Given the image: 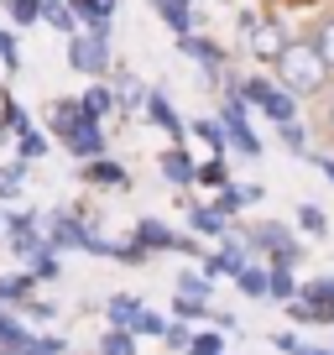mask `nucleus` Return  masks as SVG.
<instances>
[{
  "instance_id": "nucleus-56",
  "label": "nucleus",
  "mask_w": 334,
  "mask_h": 355,
  "mask_svg": "<svg viewBox=\"0 0 334 355\" xmlns=\"http://www.w3.org/2000/svg\"><path fill=\"white\" fill-rule=\"evenodd\" d=\"M329 350H334V345H329Z\"/></svg>"
},
{
  "instance_id": "nucleus-46",
  "label": "nucleus",
  "mask_w": 334,
  "mask_h": 355,
  "mask_svg": "<svg viewBox=\"0 0 334 355\" xmlns=\"http://www.w3.org/2000/svg\"><path fill=\"white\" fill-rule=\"evenodd\" d=\"M282 309H288V319H292V324H319V313H313V303H303V298H288V303H282Z\"/></svg>"
},
{
  "instance_id": "nucleus-28",
  "label": "nucleus",
  "mask_w": 334,
  "mask_h": 355,
  "mask_svg": "<svg viewBox=\"0 0 334 355\" xmlns=\"http://www.w3.org/2000/svg\"><path fill=\"white\" fill-rule=\"evenodd\" d=\"M42 21L53 26V32H63V37L84 32V21H78V11H73V6H68V0H63V6H47V11H42Z\"/></svg>"
},
{
  "instance_id": "nucleus-29",
  "label": "nucleus",
  "mask_w": 334,
  "mask_h": 355,
  "mask_svg": "<svg viewBox=\"0 0 334 355\" xmlns=\"http://www.w3.org/2000/svg\"><path fill=\"white\" fill-rule=\"evenodd\" d=\"M173 293H183V298H214V277H204V272H178V282H173Z\"/></svg>"
},
{
  "instance_id": "nucleus-16",
  "label": "nucleus",
  "mask_w": 334,
  "mask_h": 355,
  "mask_svg": "<svg viewBox=\"0 0 334 355\" xmlns=\"http://www.w3.org/2000/svg\"><path fill=\"white\" fill-rule=\"evenodd\" d=\"M183 209H188V230H193V235H209V241H220V235L230 230V220H225L214 204H193V199H183Z\"/></svg>"
},
{
  "instance_id": "nucleus-34",
  "label": "nucleus",
  "mask_w": 334,
  "mask_h": 355,
  "mask_svg": "<svg viewBox=\"0 0 334 355\" xmlns=\"http://www.w3.org/2000/svg\"><path fill=\"white\" fill-rule=\"evenodd\" d=\"M100 355H136V334L131 329H105L100 334Z\"/></svg>"
},
{
  "instance_id": "nucleus-13",
  "label": "nucleus",
  "mask_w": 334,
  "mask_h": 355,
  "mask_svg": "<svg viewBox=\"0 0 334 355\" xmlns=\"http://www.w3.org/2000/svg\"><path fill=\"white\" fill-rule=\"evenodd\" d=\"M188 136L204 146L209 157H230V136H225V125H220V115H199V121H188Z\"/></svg>"
},
{
  "instance_id": "nucleus-26",
  "label": "nucleus",
  "mask_w": 334,
  "mask_h": 355,
  "mask_svg": "<svg viewBox=\"0 0 334 355\" xmlns=\"http://www.w3.org/2000/svg\"><path fill=\"white\" fill-rule=\"evenodd\" d=\"M47 152H53V136H47V131H37V125L16 136V157H21V162H42Z\"/></svg>"
},
{
  "instance_id": "nucleus-47",
  "label": "nucleus",
  "mask_w": 334,
  "mask_h": 355,
  "mask_svg": "<svg viewBox=\"0 0 334 355\" xmlns=\"http://www.w3.org/2000/svg\"><path fill=\"white\" fill-rule=\"evenodd\" d=\"M209 319H214V329H220V334H235V329H240V319H235L230 309H209Z\"/></svg>"
},
{
  "instance_id": "nucleus-44",
  "label": "nucleus",
  "mask_w": 334,
  "mask_h": 355,
  "mask_svg": "<svg viewBox=\"0 0 334 355\" xmlns=\"http://www.w3.org/2000/svg\"><path fill=\"white\" fill-rule=\"evenodd\" d=\"M272 345H277L282 355H313V345H303L292 329H277V334H272Z\"/></svg>"
},
{
  "instance_id": "nucleus-33",
  "label": "nucleus",
  "mask_w": 334,
  "mask_h": 355,
  "mask_svg": "<svg viewBox=\"0 0 334 355\" xmlns=\"http://www.w3.org/2000/svg\"><path fill=\"white\" fill-rule=\"evenodd\" d=\"M267 298H277V303H288V298H298V277H292V266H272V282H267Z\"/></svg>"
},
{
  "instance_id": "nucleus-5",
  "label": "nucleus",
  "mask_w": 334,
  "mask_h": 355,
  "mask_svg": "<svg viewBox=\"0 0 334 355\" xmlns=\"http://www.w3.org/2000/svg\"><path fill=\"white\" fill-rule=\"evenodd\" d=\"M68 68H73L78 78H110L115 58H110V42L94 32H73L68 37Z\"/></svg>"
},
{
  "instance_id": "nucleus-48",
  "label": "nucleus",
  "mask_w": 334,
  "mask_h": 355,
  "mask_svg": "<svg viewBox=\"0 0 334 355\" xmlns=\"http://www.w3.org/2000/svg\"><path fill=\"white\" fill-rule=\"evenodd\" d=\"M319 125H324V136L334 141V84H329V94H324V115H319Z\"/></svg>"
},
{
  "instance_id": "nucleus-6",
  "label": "nucleus",
  "mask_w": 334,
  "mask_h": 355,
  "mask_svg": "<svg viewBox=\"0 0 334 355\" xmlns=\"http://www.w3.org/2000/svg\"><path fill=\"white\" fill-rule=\"evenodd\" d=\"M214 115H220L225 136H230V152H240V157H261V136L251 131V121H245V100H240V94H220Z\"/></svg>"
},
{
  "instance_id": "nucleus-2",
  "label": "nucleus",
  "mask_w": 334,
  "mask_h": 355,
  "mask_svg": "<svg viewBox=\"0 0 334 355\" xmlns=\"http://www.w3.org/2000/svg\"><path fill=\"white\" fill-rule=\"evenodd\" d=\"M292 26L282 21V16H272V11H240V42H245V53L256 58V63H277L282 53H288V42H292Z\"/></svg>"
},
{
  "instance_id": "nucleus-9",
  "label": "nucleus",
  "mask_w": 334,
  "mask_h": 355,
  "mask_svg": "<svg viewBox=\"0 0 334 355\" xmlns=\"http://www.w3.org/2000/svg\"><path fill=\"white\" fill-rule=\"evenodd\" d=\"M63 146L78 157V162H89V157H105V152H110V136H105V121H89V115H84V121H78L73 131L63 136Z\"/></svg>"
},
{
  "instance_id": "nucleus-39",
  "label": "nucleus",
  "mask_w": 334,
  "mask_h": 355,
  "mask_svg": "<svg viewBox=\"0 0 334 355\" xmlns=\"http://www.w3.org/2000/svg\"><path fill=\"white\" fill-rule=\"evenodd\" d=\"M115 261H125V266H146V261H152V251H146L136 235H125V241H115Z\"/></svg>"
},
{
  "instance_id": "nucleus-12",
  "label": "nucleus",
  "mask_w": 334,
  "mask_h": 355,
  "mask_svg": "<svg viewBox=\"0 0 334 355\" xmlns=\"http://www.w3.org/2000/svg\"><path fill=\"white\" fill-rule=\"evenodd\" d=\"M178 53H183V58H193L199 68H230V53H225L214 37H199V32L178 37Z\"/></svg>"
},
{
  "instance_id": "nucleus-25",
  "label": "nucleus",
  "mask_w": 334,
  "mask_h": 355,
  "mask_svg": "<svg viewBox=\"0 0 334 355\" xmlns=\"http://www.w3.org/2000/svg\"><path fill=\"white\" fill-rule=\"evenodd\" d=\"M277 141L288 146L292 157H308V152H313V136H308V125H303V115H298V121H282V125H277Z\"/></svg>"
},
{
  "instance_id": "nucleus-10",
  "label": "nucleus",
  "mask_w": 334,
  "mask_h": 355,
  "mask_svg": "<svg viewBox=\"0 0 334 355\" xmlns=\"http://www.w3.org/2000/svg\"><path fill=\"white\" fill-rule=\"evenodd\" d=\"M78 178H84L89 189H131L125 162H115L110 152H105V157H89V162H78Z\"/></svg>"
},
{
  "instance_id": "nucleus-35",
  "label": "nucleus",
  "mask_w": 334,
  "mask_h": 355,
  "mask_svg": "<svg viewBox=\"0 0 334 355\" xmlns=\"http://www.w3.org/2000/svg\"><path fill=\"white\" fill-rule=\"evenodd\" d=\"M78 21H115V0H68Z\"/></svg>"
},
{
  "instance_id": "nucleus-49",
  "label": "nucleus",
  "mask_w": 334,
  "mask_h": 355,
  "mask_svg": "<svg viewBox=\"0 0 334 355\" xmlns=\"http://www.w3.org/2000/svg\"><path fill=\"white\" fill-rule=\"evenodd\" d=\"M303 162H313V167H319V173H324V178L334 183V157H329V152H308Z\"/></svg>"
},
{
  "instance_id": "nucleus-43",
  "label": "nucleus",
  "mask_w": 334,
  "mask_h": 355,
  "mask_svg": "<svg viewBox=\"0 0 334 355\" xmlns=\"http://www.w3.org/2000/svg\"><path fill=\"white\" fill-rule=\"evenodd\" d=\"M162 329H167V319H162L157 309H146L141 324H136V340H162Z\"/></svg>"
},
{
  "instance_id": "nucleus-30",
  "label": "nucleus",
  "mask_w": 334,
  "mask_h": 355,
  "mask_svg": "<svg viewBox=\"0 0 334 355\" xmlns=\"http://www.w3.org/2000/svg\"><path fill=\"white\" fill-rule=\"evenodd\" d=\"M193 183H199V189H225V183H230V167H225V157H204L199 173H193Z\"/></svg>"
},
{
  "instance_id": "nucleus-45",
  "label": "nucleus",
  "mask_w": 334,
  "mask_h": 355,
  "mask_svg": "<svg viewBox=\"0 0 334 355\" xmlns=\"http://www.w3.org/2000/svg\"><path fill=\"white\" fill-rule=\"evenodd\" d=\"M188 355H225V334H193Z\"/></svg>"
},
{
  "instance_id": "nucleus-11",
  "label": "nucleus",
  "mask_w": 334,
  "mask_h": 355,
  "mask_svg": "<svg viewBox=\"0 0 334 355\" xmlns=\"http://www.w3.org/2000/svg\"><path fill=\"white\" fill-rule=\"evenodd\" d=\"M157 173H162L173 189H193V173H199V162L188 157V146H183V141H173L162 157H157Z\"/></svg>"
},
{
  "instance_id": "nucleus-18",
  "label": "nucleus",
  "mask_w": 334,
  "mask_h": 355,
  "mask_svg": "<svg viewBox=\"0 0 334 355\" xmlns=\"http://www.w3.org/2000/svg\"><path fill=\"white\" fill-rule=\"evenodd\" d=\"M157 16H162V26L173 37H188L193 32V0H152Z\"/></svg>"
},
{
  "instance_id": "nucleus-7",
  "label": "nucleus",
  "mask_w": 334,
  "mask_h": 355,
  "mask_svg": "<svg viewBox=\"0 0 334 355\" xmlns=\"http://www.w3.org/2000/svg\"><path fill=\"white\" fill-rule=\"evenodd\" d=\"M84 230H89V214H78V209H53L42 220V235H47V245H53L58 256L78 251V245H84Z\"/></svg>"
},
{
  "instance_id": "nucleus-19",
  "label": "nucleus",
  "mask_w": 334,
  "mask_h": 355,
  "mask_svg": "<svg viewBox=\"0 0 334 355\" xmlns=\"http://www.w3.org/2000/svg\"><path fill=\"white\" fill-rule=\"evenodd\" d=\"M78 105H84V115H94V121H110V115L121 110L115 89H110V84H100V78H94V84L84 89V94H78Z\"/></svg>"
},
{
  "instance_id": "nucleus-22",
  "label": "nucleus",
  "mask_w": 334,
  "mask_h": 355,
  "mask_svg": "<svg viewBox=\"0 0 334 355\" xmlns=\"http://www.w3.org/2000/svg\"><path fill=\"white\" fill-rule=\"evenodd\" d=\"M298 298L313 303V313H319V324H324V313L334 309V277H308V282H298Z\"/></svg>"
},
{
  "instance_id": "nucleus-4",
  "label": "nucleus",
  "mask_w": 334,
  "mask_h": 355,
  "mask_svg": "<svg viewBox=\"0 0 334 355\" xmlns=\"http://www.w3.org/2000/svg\"><path fill=\"white\" fill-rule=\"evenodd\" d=\"M245 245H251V256L267 261V266H298L303 261V245L292 241V225H282V220L251 225V230H245Z\"/></svg>"
},
{
  "instance_id": "nucleus-40",
  "label": "nucleus",
  "mask_w": 334,
  "mask_h": 355,
  "mask_svg": "<svg viewBox=\"0 0 334 355\" xmlns=\"http://www.w3.org/2000/svg\"><path fill=\"white\" fill-rule=\"evenodd\" d=\"M6 11H11L16 26H37L42 21V0H6Z\"/></svg>"
},
{
  "instance_id": "nucleus-53",
  "label": "nucleus",
  "mask_w": 334,
  "mask_h": 355,
  "mask_svg": "<svg viewBox=\"0 0 334 355\" xmlns=\"http://www.w3.org/2000/svg\"><path fill=\"white\" fill-rule=\"evenodd\" d=\"M47 6H63V0H42V11H47Z\"/></svg>"
},
{
  "instance_id": "nucleus-41",
  "label": "nucleus",
  "mask_w": 334,
  "mask_h": 355,
  "mask_svg": "<svg viewBox=\"0 0 334 355\" xmlns=\"http://www.w3.org/2000/svg\"><path fill=\"white\" fill-rule=\"evenodd\" d=\"M173 313H178V319H188V324H199V319H209V303H204V298H183V293H173Z\"/></svg>"
},
{
  "instance_id": "nucleus-32",
  "label": "nucleus",
  "mask_w": 334,
  "mask_h": 355,
  "mask_svg": "<svg viewBox=\"0 0 334 355\" xmlns=\"http://www.w3.org/2000/svg\"><path fill=\"white\" fill-rule=\"evenodd\" d=\"M0 110H6V125H11V136L32 131V110H26L21 100H11V94H6V89H0Z\"/></svg>"
},
{
  "instance_id": "nucleus-14",
  "label": "nucleus",
  "mask_w": 334,
  "mask_h": 355,
  "mask_svg": "<svg viewBox=\"0 0 334 355\" xmlns=\"http://www.w3.org/2000/svg\"><path fill=\"white\" fill-rule=\"evenodd\" d=\"M131 235H136V241H141L152 256H162V251L178 256V230H167V220H152V214H146V220H136Z\"/></svg>"
},
{
  "instance_id": "nucleus-55",
  "label": "nucleus",
  "mask_w": 334,
  "mask_h": 355,
  "mask_svg": "<svg viewBox=\"0 0 334 355\" xmlns=\"http://www.w3.org/2000/svg\"><path fill=\"white\" fill-rule=\"evenodd\" d=\"M0 6H6V0H0Z\"/></svg>"
},
{
  "instance_id": "nucleus-50",
  "label": "nucleus",
  "mask_w": 334,
  "mask_h": 355,
  "mask_svg": "<svg viewBox=\"0 0 334 355\" xmlns=\"http://www.w3.org/2000/svg\"><path fill=\"white\" fill-rule=\"evenodd\" d=\"M6 141H16V136H11V125H6V110H0V146Z\"/></svg>"
},
{
  "instance_id": "nucleus-3",
  "label": "nucleus",
  "mask_w": 334,
  "mask_h": 355,
  "mask_svg": "<svg viewBox=\"0 0 334 355\" xmlns=\"http://www.w3.org/2000/svg\"><path fill=\"white\" fill-rule=\"evenodd\" d=\"M240 100H245V110H261L272 125L298 121V94H288L272 73H240Z\"/></svg>"
},
{
  "instance_id": "nucleus-42",
  "label": "nucleus",
  "mask_w": 334,
  "mask_h": 355,
  "mask_svg": "<svg viewBox=\"0 0 334 355\" xmlns=\"http://www.w3.org/2000/svg\"><path fill=\"white\" fill-rule=\"evenodd\" d=\"M26 355H68V340H58V334H32Z\"/></svg>"
},
{
  "instance_id": "nucleus-37",
  "label": "nucleus",
  "mask_w": 334,
  "mask_h": 355,
  "mask_svg": "<svg viewBox=\"0 0 334 355\" xmlns=\"http://www.w3.org/2000/svg\"><path fill=\"white\" fill-rule=\"evenodd\" d=\"M0 73H21V42L6 26H0Z\"/></svg>"
},
{
  "instance_id": "nucleus-51",
  "label": "nucleus",
  "mask_w": 334,
  "mask_h": 355,
  "mask_svg": "<svg viewBox=\"0 0 334 355\" xmlns=\"http://www.w3.org/2000/svg\"><path fill=\"white\" fill-rule=\"evenodd\" d=\"M277 6H319V0H277Z\"/></svg>"
},
{
  "instance_id": "nucleus-23",
  "label": "nucleus",
  "mask_w": 334,
  "mask_h": 355,
  "mask_svg": "<svg viewBox=\"0 0 334 355\" xmlns=\"http://www.w3.org/2000/svg\"><path fill=\"white\" fill-rule=\"evenodd\" d=\"M313 47H319V58L329 63V73H334V6H324L319 11V21H313Z\"/></svg>"
},
{
  "instance_id": "nucleus-38",
  "label": "nucleus",
  "mask_w": 334,
  "mask_h": 355,
  "mask_svg": "<svg viewBox=\"0 0 334 355\" xmlns=\"http://www.w3.org/2000/svg\"><path fill=\"white\" fill-rule=\"evenodd\" d=\"M292 220H298V230H308V235H329V220H324L319 204H298V209H292Z\"/></svg>"
},
{
  "instance_id": "nucleus-15",
  "label": "nucleus",
  "mask_w": 334,
  "mask_h": 355,
  "mask_svg": "<svg viewBox=\"0 0 334 355\" xmlns=\"http://www.w3.org/2000/svg\"><path fill=\"white\" fill-rule=\"evenodd\" d=\"M141 313H146V303L131 298V293H115V298H105V319H110V329H131V334H136Z\"/></svg>"
},
{
  "instance_id": "nucleus-20",
  "label": "nucleus",
  "mask_w": 334,
  "mask_h": 355,
  "mask_svg": "<svg viewBox=\"0 0 334 355\" xmlns=\"http://www.w3.org/2000/svg\"><path fill=\"white\" fill-rule=\"evenodd\" d=\"M78 121H84V105H78V100H53V105H47V131H53L58 141H63ZM89 121H94V115H89Z\"/></svg>"
},
{
  "instance_id": "nucleus-54",
  "label": "nucleus",
  "mask_w": 334,
  "mask_h": 355,
  "mask_svg": "<svg viewBox=\"0 0 334 355\" xmlns=\"http://www.w3.org/2000/svg\"><path fill=\"white\" fill-rule=\"evenodd\" d=\"M313 355H334V350H313Z\"/></svg>"
},
{
  "instance_id": "nucleus-21",
  "label": "nucleus",
  "mask_w": 334,
  "mask_h": 355,
  "mask_svg": "<svg viewBox=\"0 0 334 355\" xmlns=\"http://www.w3.org/2000/svg\"><path fill=\"white\" fill-rule=\"evenodd\" d=\"M37 288H42V282L32 277V266H26V272H11V277H0V303H6V309H21L26 298H37Z\"/></svg>"
},
{
  "instance_id": "nucleus-31",
  "label": "nucleus",
  "mask_w": 334,
  "mask_h": 355,
  "mask_svg": "<svg viewBox=\"0 0 334 355\" xmlns=\"http://www.w3.org/2000/svg\"><path fill=\"white\" fill-rule=\"evenodd\" d=\"M209 204L225 214V220H235L240 209H251V204H245V193H240V183H225V189H214V199H209Z\"/></svg>"
},
{
  "instance_id": "nucleus-27",
  "label": "nucleus",
  "mask_w": 334,
  "mask_h": 355,
  "mask_svg": "<svg viewBox=\"0 0 334 355\" xmlns=\"http://www.w3.org/2000/svg\"><path fill=\"white\" fill-rule=\"evenodd\" d=\"M26 266H32V277H37V282H58V277H63V256H58L53 245H42V251H37Z\"/></svg>"
},
{
  "instance_id": "nucleus-24",
  "label": "nucleus",
  "mask_w": 334,
  "mask_h": 355,
  "mask_svg": "<svg viewBox=\"0 0 334 355\" xmlns=\"http://www.w3.org/2000/svg\"><path fill=\"white\" fill-rule=\"evenodd\" d=\"M26 167H32V162H21V157L0 162V199H21V193H26Z\"/></svg>"
},
{
  "instance_id": "nucleus-52",
  "label": "nucleus",
  "mask_w": 334,
  "mask_h": 355,
  "mask_svg": "<svg viewBox=\"0 0 334 355\" xmlns=\"http://www.w3.org/2000/svg\"><path fill=\"white\" fill-rule=\"evenodd\" d=\"M324 324H329V329H334V309H329V313H324Z\"/></svg>"
},
{
  "instance_id": "nucleus-1",
  "label": "nucleus",
  "mask_w": 334,
  "mask_h": 355,
  "mask_svg": "<svg viewBox=\"0 0 334 355\" xmlns=\"http://www.w3.org/2000/svg\"><path fill=\"white\" fill-rule=\"evenodd\" d=\"M272 78H277L288 94H298V100H324L334 84L329 63L319 58V47H313V37H292L288 53L272 63Z\"/></svg>"
},
{
  "instance_id": "nucleus-8",
  "label": "nucleus",
  "mask_w": 334,
  "mask_h": 355,
  "mask_svg": "<svg viewBox=\"0 0 334 355\" xmlns=\"http://www.w3.org/2000/svg\"><path fill=\"white\" fill-rule=\"evenodd\" d=\"M141 121L157 125V131H167V141H188V121L178 115V105L167 100V89H146L141 100Z\"/></svg>"
},
{
  "instance_id": "nucleus-17",
  "label": "nucleus",
  "mask_w": 334,
  "mask_h": 355,
  "mask_svg": "<svg viewBox=\"0 0 334 355\" xmlns=\"http://www.w3.org/2000/svg\"><path fill=\"white\" fill-rule=\"evenodd\" d=\"M267 282H272V266L256 261V256L235 272V293H240V298H267Z\"/></svg>"
},
{
  "instance_id": "nucleus-36",
  "label": "nucleus",
  "mask_w": 334,
  "mask_h": 355,
  "mask_svg": "<svg viewBox=\"0 0 334 355\" xmlns=\"http://www.w3.org/2000/svg\"><path fill=\"white\" fill-rule=\"evenodd\" d=\"M162 345H167V350H183V355H188V345H193V324H188V319H167Z\"/></svg>"
}]
</instances>
